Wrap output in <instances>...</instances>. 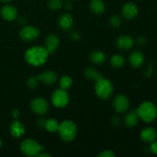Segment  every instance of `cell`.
I'll use <instances>...</instances> for the list:
<instances>
[{"instance_id": "cell-16", "label": "cell", "mask_w": 157, "mask_h": 157, "mask_svg": "<svg viewBox=\"0 0 157 157\" xmlns=\"http://www.w3.org/2000/svg\"><path fill=\"white\" fill-rule=\"evenodd\" d=\"M25 126L21 121L18 120H15L12 123L10 126V133L13 137L15 138H21L25 134Z\"/></svg>"}, {"instance_id": "cell-35", "label": "cell", "mask_w": 157, "mask_h": 157, "mask_svg": "<svg viewBox=\"0 0 157 157\" xmlns=\"http://www.w3.org/2000/svg\"><path fill=\"white\" fill-rule=\"evenodd\" d=\"M112 123H113V126H117L120 124V118L117 116H114L112 118Z\"/></svg>"}, {"instance_id": "cell-13", "label": "cell", "mask_w": 157, "mask_h": 157, "mask_svg": "<svg viewBox=\"0 0 157 157\" xmlns=\"http://www.w3.org/2000/svg\"><path fill=\"white\" fill-rule=\"evenodd\" d=\"M59 44L60 41L58 36L55 34H50L46 37L45 41H44V48L48 51L49 55H51V54H54L56 52L58 46H59Z\"/></svg>"}, {"instance_id": "cell-25", "label": "cell", "mask_w": 157, "mask_h": 157, "mask_svg": "<svg viewBox=\"0 0 157 157\" xmlns=\"http://www.w3.org/2000/svg\"><path fill=\"white\" fill-rule=\"evenodd\" d=\"M72 84H73L72 78L70 76H67V75L62 76L59 81L60 87L64 89V90H67V89L70 88L72 86Z\"/></svg>"}, {"instance_id": "cell-5", "label": "cell", "mask_w": 157, "mask_h": 157, "mask_svg": "<svg viewBox=\"0 0 157 157\" xmlns=\"http://www.w3.org/2000/svg\"><path fill=\"white\" fill-rule=\"evenodd\" d=\"M20 150L26 156H38L41 152L44 150L42 145L32 139L24 140L20 144Z\"/></svg>"}, {"instance_id": "cell-37", "label": "cell", "mask_w": 157, "mask_h": 157, "mask_svg": "<svg viewBox=\"0 0 157 157\" xmlns=\"http://www.w3.org/2000/svg\"><path fill=\"white\" fill-rule=\"evenodd\" d=\"M18 22L21 25H25L26 23L25 18V17H20V18H18Z\"/></svg>"}, {"instance_id": "cell-2", "label": "cell", "mask_w": 157, "mask_h": 157, "mask_svg": "<svg viewBox=\"0 0 157 157\" xmlns=\"http://www.w3.org/2000/svg\"><path fill=\"white\" fill-rule=\"evenodd\" d=\"M140 119L144 122L152 123L157 118V107L150 101H144L136 109Z\"/></svg>"}, {"instance_id": "cell-23", "label": "cell", "mask_w": 157, "mask_h": 157, "mask_svg": "<svg viewBox=\"0 0 157 157\" xmlns=\"http://www.w3.org/2000/svg\"><path fill=\"white\" fill-rule=\"evenodd\" d=\"M58 128H59V123L55 118H49L46 120L45 125H44V129L49 133H55L58 132Z\"/></svg>"}, {"instance_id": "cell-21", "label": "cell", "mask_w": 157, "mask_h": 157, "mask_svg": "<svg viewBox=\"0 0 157 157\" xmlns=\"http://www.w3.org/2000/svg\"><path fill=\"white\" fill-rule=\"evenodd\" d=\"M90 9L96 15H101L105 12L106 6L103 0H91L90 2Z\"/></svg>"}, {"instance_id": "cell-31", "label": "cell", "mask_w": 157, "mask_h": 157, "mask_svg": "<svg viewBox=\"0 0 157 157\" xmlns=\"http://www.w3.org/2000/svg\"><path fill=\"white\" fill-rule=\"evenodd\" d=\"M71 40H73L74 41H78L81 39V34L79 33L77 31H75V32H72L71 34Z\"/></svg>"}, {"instance_id": "cell-14", "label": "cell", "mask_w": 157, "mask_h": 157, "mask_svg": "<svg viewBox=\"0 0 157 157\" xmlns=\"http://www.w3.org/2000/svg\"><path fill=\"white\" fill-rule=\"evenodd\" d=\"M1 15L6 21H12L17 18L18 11L15 6L11 5H5L1 9Z\"/></svg>"}, {"instance_id": "cell-30", "label": "cell", "mask_w": 157, "mask_h": 157, "mask_svg": "<svg viewBox=\"0 0 157 157\" xmlns=\"http://www.w3.org/2000/svg\"><path fill=\"white\" fill-rule=\"evenodd\" d=\"M136 41L139 45L144 46L147 43V38H146L145 36H144V35H141V36L138 37V38H136Z\"/></svg>"}, {"instance_id": "cell-24", "label": "cell", "mask_w": 157, "mask_h": 157, "mask_svg": "<svg viewBox=\"0 0 157 157\" xmlns=\"http://www.w3.org/2000/svg\"><path fill=\"white\" fill-rule=\"evenodd\" d=\"M125 64V58L122 55L117 54L113 55L110 58V64L113 67L115 68H120L122 67Z\"/></svg>"}, {"instance_id": "cell-36", "label": "cell", "mask_w": 157, "mask_h": 157, "mask_svg": "<svg viewBox=\"0 0 157 157\" xmlns=\"http://www.w3.org/2000/svg\"><path fill=\"white\" fill-rule=\"evenodd\" d=\"M64 6H65V9H67V10H68V11L71 10L72 8H73V6H72V4L70 2H68L65 3Z\"/></svg>"}, {"instance_id": "cell-27", "label": "cell", "mask_w": 157, "mask_h": 157, "mask_svg": "<svg viewBox=\"0 0 157 157\" xmlns=\"http://www.w3.org/2000/svg\"><path fill=\"white\" fill-rule=\"evenodd\" d=\"M109 23H110V26L113 28H118L122 24V19H121V16L118 15H113L110 17V20H109Z\"/></svg>"}, {"instance_id": "cell-26", "label": "cell", "mask_w": 157, "mask_h": 157, "mask_svg": "<svg viewBox=\"0 0 157 157\" xmlns=\"http://www.w3.org/2000/svg\"><path fill=\"white\" fill-rule=\"evenodd\" d=\"M47 6L51 10L58 11L63 7L64 2L63 0H49L47 3Z\"/></svg>"}, {"instance_id": "cell-39", "label": "cell", "mask_w": 157, "mask_h": 157, "mask_svg": "<svg viewBox=\"0 0 157 157\" xmlns=\"http://www.w3.org/2000/svg\"><path fill=\"white\" fill-rule=\"evenodd\" d=\"M0 1L2 2H4V3H8L9 2H11L12 0H0Z\"/></svg>"}, {"instance_id": "cell-22", "label": "cell", "mask_w": 157, "mask_h": 157, "mask_svg": "<svg viewBox=\"0 0 157 157\" xmlns=\"http://www.w3.org/2000/svg\"><path fill=\"white\" fill-rule=\"evenodd\" d=\"M84 74L86 78H87L89 80H93L94 81H98L101 78H103V75L101 73H99L94 67H89L87 68H86L84 70Z\"/></svg>"}, {"instance_id": "cell-11", "label": "cell", "mask_w": 157, "mask_h": 157, "mask_svg": "<svg viewBox=\"0 0 157 157\" xmlns=\"http://www.w3.org/2000/svg\"><path fill=\"white\" fill-rule=\"evenodd\" d=\"M139 12L138 6L133 2H127L123 6L121 13L124 18L128 20L133 19L136 17Z\"/></svg>"}, {"instance_id": "cell-20", "label": "cell", "mask_w": 157, "mask_h": 157, "mask_svg": "<svg viewBox=\"0 0 157 157\" xmlns=\"http://www.w3.org/2000/svg\"><path fill=\"white\" fill-rule=\"evenodd\" d=\"M106 60H107V56L105 53L101 51H94L91 52L90 55V61L97 65H101L104 64Z\"/></svg>"}, {"instance_id": "cell-8", "label": "cell", "mask_w": 157, "mask_h": 157, "mask_svg": "<svg viewBox=\"0 0 157 157\" xmlns=\"http://www.w3.org/2000/svg\"><path fill=\"white\" fill-rule=\"evenodd\" d=\"M40 35L39 29L33 25H27L23 27L19 32V37L25 42H30L36 39Z\"/></svg>"}, {"instance_id": "cell-34", "label": "cell", "mask_w": 157, "mask_h": 157, "mask_svg": "<svg viewBox=\"0 0 157 157\" xmlns=\"http://www.w3.org/2000/svg\"><path fill=\"white\" fill-rule=\"evenodd\" d=\"M12 117L14 120H18L20 117V112L18 109H14L12 111Z\"/></svg>"}, {"instance_id": "cell-18", "label": "cell", "mask_w": 157, "mask_h": 157, "mask_svg": "<svg viewBox=\"0 0 157 157\" xmlns=\"http://www.w3.org/2000/svg\"><path fill=\"white\" fill-rule=\"evenodd\" d=\"M74 25V19L71 15L69 13H64L60 16L58 19V25L62 30L68 31Z\"/></svg>"}, {"instance_id": "cell-3", "label": "cell", "mask_w": 157, "mask_h": 157, "mask_svg": "<svg viewBox=\"0 0 157 157\" xmlns=\"http://www.w3.org/2000/svg\"><path fill=\"white\" fill-rule=\"evenodd\" d=\"M58 133L62 140L71 142L76 138L78 134V127L74 121L66 120L59 124Z\"/></svg>"}, {"instance_id": "cell-19", "label": "cell", "mask_w": 157, "mask_h": 157, "mask_svg": "<svg viewBox=\"0 0 157 157\" xmlns=\"http://www.w3.org/2000/svg\"><path fill=\"white\" fill-rule=\"evenodd\" d=\"M139 115L137 113L136 109L130 110L126 113L124 117V122L128 127H135L139 123Z\"/></svg>"}, {"instance_id": "cell-28", "label": "cell", "mask_w": 157, "mask_h": 157, "mask_svg": "<svg viewBox=\"0 0 157 157\" xmlns=\"http://www.w3.org/2000/svg\"><path fill=\"white\" fill-rule=\"evenodd\" d=\"M38 82H39V81H38L36 76H32L28 78L27 81H26V85H27L28 88L31 89V90H34V89L38 87Z\"/></svg>"}, {"instance_id": "cell-17", "label": "cell", "mask_w": 157, "mask_h": 157, "mask_svg": "<svg viewBox=\"0 0 157 157\" xmlns=\"http://www.w3.org/2000/svg\"><path fill=\"white\" fill-rule=\"evenodd\" d=\"M140 138L144 142L151 144L157 138V132L153 127H146L140 132Z\"/></svg>"}, {"instance_id": "cell-1", "label": "cell", "mask_w": 157, "mask_h": 157, "mask_svg": "<svg viewBox=\"0 0 157 157\" xmlns=\"http://www.w3.org/2000/svg\"><path fill=\"white\" fill-rule=\"evenodd\" d=\"M49 53L43 46L35 45L29 48L25 53V60L29 65L38 67L47 61Z\"/></svg>"}, {"instance_id": "cell-29", "label": "cell", "mask_w": 157, "mask_h": 157, "mask_svg": "<svg viewBox=\"0 0 157 157\" xmlns=\"http://www.w3.org/2000/svg\"><path fill=\"white\" fill-rule=\"evenodd\" d=\"M115 156V153L110 150H103L98 155V157H114Z\"/></svg>"}, {"instance_id": "cell-12", "label": "cell", "mask_w": 157, "mask_h": 157, "mask_svg": "<svg viewBox=\"0 0 157 157\" xmlns=\"http://www.w3.org/2000/svg\"><path fill=\"white\" fill-rule=\"evenodd\" d=\"M135 41L132 37L127 35H122L116 40V45L119 49L123 51H128L134 45Z\"/></svg>"}, {"instance_id": "cell-6", "label": "cell", "mask_w": 157, "mask_h": 157, "mask_svg": "<svg viewBox=\"0 0 157 157\" xmlns=\"http://www.w3.org/2000/svg\"><path fill=\"white\" fill-rule=\"evenodd\" d=\"M70 101L69 94L67 90H64L60 87L57 89L52 94V103L55 107L58 108H64L68 104Z\"/></svg>"}, {"instance_id": "cell-32", "label": "cell", "mask_w": 157, "mask_h": 157, "mask_svg": "<svg viewBox=\"0 0 157 157\" xmlns=\"http://www.w3.org/2000/svg\"><path fill=\"white\" fill-rule=\"evenodd\" d=\"M150 150L153 153V154L157 155V140H154L151 143L150 146Z\"/></svg>"}, {"instance_id": "cell-38", "label": "cell", "mask_w": 157, "mask_h": 157, "mask_svg": "<svg viewBox=\"0 0 157 157\" xmlns=\"http://www.w3.org/2000/svg\"><path fill=\"white\" fill-rule=\"evenodd\" d=\"M38 156H39V157H52V155L48 154V153H42V152H41V153L38 154Z\"/></svg>"}, {"instance_id": "cell-7", "label": "cell", "mask_w": 157, "mask_h": 157, "mask_svg": "<svg viewBox=\"0 0 157 157\" xmlns=\"http://www.w3.org/2000/svg\"><path fill=\"white\" fill-rule=\"evenodd\" d=\"M30 107L32 111L36 114L44 115L49 110V104L42 98H35L31 101Z\"/></svg>"}, {"instance_id": "cell-15", "label": "cell", "mask_w": 157, "mask_h": 157, "mask_svg": "<svg viewBox=\"0 0 157 157\" xmlns=\"http://www.w3.org/2000/svg\"><path fill=\"white\" fill-rule=\"evenodd\" d=\"M145 61V56L144 53L140 50H135L130 54L129 57V63L130 66L134 68L141 67Z\"/></svg>"}, {"instance_id": "cell-4", "label": "cell", "mask_w": 157, "mask_h": 157, "mask_svg": "<svg viewBox=\"0 0 157 157\" xmlns=\"http://www.w3.org/2000/svg\"><path fill=\"white\" fill-rule=\"evenodd\" d=\"M94 90L97 96L101 100H108L112 97L114 91V87L111 81L105 78H101L98 81H95Z\"/></svg>"}, {"instance_id": "cell-9", "label": "cell", "mask_w": 157, "mask_h": 157, "mask_svg": "<svg viewBox=\"0 0 157 157\" xmlns=\"http://www.w3.org/2000/svg\"><path fill=\"white\" fill-rule=\"evenodd\" d=\"M113 107L117 113H124L130 107V100L125 94H118L113 101Z\"/></svg>"}, {"instance_id": "cell-10", "label": "cell", "mask_w": 157, "mask_h": 157, "mask_svg": "<svg viewBox=\"0 0 157 157\" xmlns=\"http://www.w3.org/2000/svg\"><path fill=\"white\" fill-rule=\"evenodd\" d=\"M36 77L38 81L48 86L53 85L58 81V75L56 72L52 70L45 71L41 74L36 75Z\"/></svg>"}, {"instance_id": "cell-33", "label": "cell", "mask_w": 157, "mask_h": 157, "mask_svg": "<svg viewBox=\"0 0 157 157\" xmlns=\"http://www.w3.org/2000/svg\"><path fill=\"white\" fill-rule=\"evenodd\" d=\"M45 121L46 120L44 117H40L38 118L36 124L38 126V128H44V125H45Z\"/></svg>"}, {"instance_id": "cell-40", "label": "cell", "mask_w": 157, "mask_h": 157, "mask_svg": "<svg viewBox=\"0 0 157 157\" xmlns=\"http://www.w3.org/2000/svg\"><path fill=\"white\" fill-rule=\"evenodd\" d=\"M2 141L1 137H0V149L2 148Z\"/></svg>"}]
</instances>
